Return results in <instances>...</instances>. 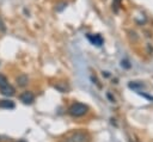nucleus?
<instances>
[{
  "label": "nucleus",
  "instance_id": "1",
  "mask_svg": "<svg viewBox=\"0 0 153 142\" xmlns=\"http://www.w3.org/2000/svg\"><path fill=\"white\" fill-rule=\"evenodd\" d=\"M87 110H88V107H87L85 104L74 103V104L69 107L68 112H69V115L73 116V117H80V116H84V115L87 112Z\"/></svg>",
  "mask_w": 153,
  "mask_h": 142
},
{
  "label": "nucleus",
  "instance_id": "2",
  "mask_svg": "<svg viewBox=\"0 0 153 142\" xmlns=\"http://www.w3.org/2000/svg\"><path fill=\"white\" fill-rule=\"evenodd\" d=\"M87 138L88 136L85 132L75 131V132H72L69 136H67L63 142H87Z\"/></svg>",
  "mask_w": 153,
  "mask_h": 142
},
{
  "label": "nucleus",
  "instance_id": "3",
  "mask_svg": "<svg viewBox=\"0 0 153 142\" xmlns=\"http://www.w3.org/2000/svg\"><path fill=\"white\" fill-rule=\"evenodd\" d=\"M19 99H20V101H22L23 104H32L33 100H35V95H33L32 92L25 91V92H23V93L19 95Z\"/></svg>",
  "mask_w": 153,
  "mask_h": 142
},
{
  "label": "nucleus",
  "instance_id": "4",
  "mask_svg": "<svg viewBox=\"0 0 153 142\" xmlns=\"http://www.w3.org/2000/svg\"><path fill=\"white\" fill-rule=\"evenodd\" d=\"M0 92H1V94L6 95V97H12V95H14L16 89H14V87H12L10 84H7V85H5L4 87L0 88Z\"/></svg>",
  "mask_w": 153,
  "mask_h": 142
},
{
  "label": "nucleus",
  "instance_id": "5",
  "mask_svg": "<svg viewBox=\"0 0 153 142\" xmlns=\"http://www.w3.org/2000/svg\"><path fill=\"white\" fill-rule=\"evenodd\" d=\"M87 39H88L92 44L98 45V47L103 44V38H102L99 35H87Z\"/></svg>",
  "mask_w": 153,
  "mask_h": 142
},
{
  "label": "nucleus",
  "instance_id": "6",
  "mask_svg": "<svg viewBox=\"0 0 153 142\" xmlns=\"http://www.w3.org/2000/svg\"><path fill=\"white\" fill-rule=\"evenodd\" d=\"M16 81H17V85H18V86L24 87V86H26V85H27L29 79H27V76H26L25 74H20V75H18V76H17Z\"/></svg>",
  "mask_w": 153,
  "mask_h": 142
},
{
  "label": "nucleus",
  "instance_id": "7",
  "mask_svg": "<svg viewBox=\"0 0 153 142\" xmlns=\"http://www.w3.org/2000/svg\"><path fill=\"white\" fill-rule=\"evenodd\" d=\"M14 103L11 100H0V107L1 109H14Z\"/></svg>",
  "mask_w": 153,
  "mask_h": 142
},
{
  "label": "nucleus",
  "instance_id": "8",
  "mask_svg": "<svg viewBox=\"0 0 153 142\" xmlns=\"http://www.w3.org/2000/svg\"><path fill=\"white\" fill-rule=\"evenodd\" d=\"M7 84H8L7 78H6L5 75L0 74V88H1V87H4V86H5V85H7Z\"/></svg>",
  "mask_w": 153,
  "mask_h": 142
},
{
  "label": "nucleus",
  "instance_id": "9",
  "mask_svg": "<svg viewBox=\"0 0 153 142\" xmlns=\"http://www.w3.org/2000/svg\"><path fill=\"white\" fill-rule=\"evenodd\" d=\"M0 31H1V32H5V31H6V26H5V23H4L2 19H1V17H0Z\"/></svg>",
  "mask_w": 153,
  "mask_h": 142
},
{
  "label": "nucleus",
  "instance_id": "10",
  "mask_svg": "<svg viewBox=\"0 0 153 142\" xmlns=\"http://www.w3.org/2000/svg\"><path fill=\"white\" fill-rule=\"evenodd\" d=\"M18 142H26V141H24V140H20V141H18Z\"/></svg>",
  "mask_w": 153,
  "mask_h": 142
}]
</instances>
